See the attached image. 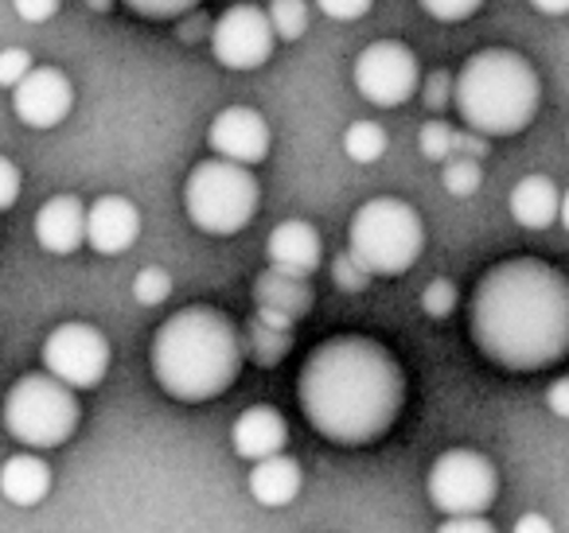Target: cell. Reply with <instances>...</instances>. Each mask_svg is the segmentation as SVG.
I'll list each match as a JSON object with an SVG mask.
<instances>
[{
  "mask_svg": "<svg viewBox=\"0 0 569 533\" xmlns=\"http://www.w3.org/2000/svg\"><path fill=\"white\" fill-rule=\"evenodd\" d=\"M472 339L503 370L553 366L569 354V276L538 258L491 265L472 292Z\"/></svg>",
  "mask_w": 569,
  "mask_h": 533,
  "instance_id": "1",
  "label": "cell"
},
{
  "mask_svg": "<svg viewBox=\"0 0 569 533\" xmlns=\"http://www.w3.org/2000/svg\"><path fill=\"white\" fill-rule=\"evenodd\" d=\"M297 398L325 440L363 447L387 436L406 401V378L395 354L363 335L325 339L297 378Z\"/></svg>",
  "mask_w": 569,
  "mask_h": 533,
  "instance_id": "2",
  "label": "cell"
},
{
  "mask_svg": "<svg viewBox=\"0 0 569 533\" xmlns=\"http://www.w3.org/2000/svg\"><path fill=\"white\" fill-rule=\"evenodd\" d=\"M149 359L152 378L168 398L199 405L234 385V378L242 374L246 346L230 315L196 304L160 323Z\"/></svg>",
  "mask_w": 569,
  "mask_h": 533,
  "instance_id": "3",
  "label": "cell"
},
{
  "mask_svg": "<svg viewBox=\"0 0 569 533\" xmlns=\"http://www.w3.org/2000/svg\"><path fill=\"white\" fill-rule=\"evenodd\" d=\"M538 74L519 51L491 48L465 63L452 87V102L465 125L480 137H515L538 113Z\"/></svg>",
  "mask_w": 569,
  "mask_h": 533,
  "instance_id": "4",
  "label": "cell"
},
{
  "mask_svg": "<svg viewBox=\"0 0 569 533\" xmlns=\"http://www.w3.org/2000/svg\"><path fill=\"white\" fill-rule=\"evenodd\" d=\"M426 250L421 214L402 199H371L356 211L348 230V253L371 276H402Z\"/></svg>",
  "mask_w": 569,
  "mask_h": 533,
  "instance_id": "5",
  "label": "cell"
},
{
  "mask_svg": "<svg viewBox=\"0 0 569 533\" xmlns=\"http://www.w3.org/2000/svg\"><path fill=\"white\" fill-rule=\"evenodd\" d=\"M261 203V188L253 180V172H246V164L234 160H203L191 168L188 183H183V207L188 219L196 222L203 234L227 238L238 234L242 227H250Z\"/></svg>",
  "mask_w": 569,
  "mask_h": 533,
  "instance_id": "6",
  "label": "cell"
},
{
  "mask_svg": "<svg viewBox=\"0 0 569 533\" xmlns=\"http://www.w3.org/2000/svg\"><path fill=\"white\" fill-rule=\"evenodd\" d=\"M4 429L12 432V440H20L24 447H59L74 436L79 429V398L74 385H67L63 378L48 374H24L4 398Z\"/></svg>",
  "mask_w": 569,
  "mask_h": 533,
  "instance_id": "7",
  "label": "cell"
},
{
  "mask_svg": "<svg viewBox=\"0 0 569 533\" xmlns=\"http://www.w3.org/2000/svg\"><path fill=\"white\" fill-rule=\"evenodd\" d=\"M429 502L441 514H483L499 494L496 463L472 447L441 452L429 467Z\"/></svg>",
  "mask_w": 569,
  "mask_h": 533,
  "instance_id": "8",
  "label": "cell"
},
{
  "mask_svg": "<svg viewBox=\"0 0 569 533\" xmlns=\"http://www.w3.org/2000/svg\"><path fill=\"white\" fill-rule=\"evenodd\" d=\"M418 82H421L418 56H413L406 43L379 40V43H371V48L359 51L356 90L371 105H382V110L406 105L413 94H418Z\"/></svg>",
  "mask_w": 569,
  "mask_h": 533,
  "instance_id": "9",
  "label": "cell"
},
{
  "mask_svg": "<svg viewBox=\"0 0 569 533\" xmlns=\"http://www.w3.org/2000/svg\"><path fill=\"white\" fill-rule=\"evenodd\" d=\"M43 370L63 378L74 390H94L110 370V343L90 323H59L43 339Z\"/></svg>",
  "mask_w": 569,
  "mask_h": 533,
  "instance_id": "10",
  "label": "cell"
},
{
  "mask_svg": "<svg viewBox=\"0 0 569 533\" xmlns=\"http://www.w3.org/2000/svg\"><path fill=\"white\" fill-rule=\"evenodd\" d=\"M277 32L258 4H234L211 28V56L227 71H258L273 56Z\"/></svg>",
  "mask_w": 569,
  "mask_h": 533,
  "instance_id": "11",
  "label": "cell"
},
{
  "mask_svg": "<svg viewBox=\"0 0 569 533\" xmlns=\"http://www.w3.org/2000/svg\"><path fill=\"white\" fill-rule=\"evenodd\" d=\"M74 105V90L59 67H32L12 87V110L28 129H56Z\"/></svg>",
  "mask_w": 569,
  "mask_h": 533,
  "instance_id": "12",
  "label": "cell"
},
{
  "mask_svg": "<svg viewBox=\"0 0 569 533\" xmlns=\"http://www.w3.org/2000/svg\"><path fill=\"white\" fill-rule=\"evenodd\" d=\"M207 144L214 149V157L253 168L269 157V125L250 105H230V110H222L219 118L211 121Z\"/></svg>",
  "mask_w": 569,
  "mask_h": 533,
  "instance_id": "13",
  "label": "cell"
},
{
  "mask_svg": "<svg viewBox=\"0 0 569 533\" xmlns=\"http://www.w3.org/2000/svg\"><path fill=\"white\" fill-rule=\"evenodd\" d=\"M141 234V211L126 195H102L87 211V242L102 258H118Z\"/></svg>",
  "mask_w": 569,
  "mask_h": 533,
  "instance_id": "14",
  "label": "cell"
},
{
  "mask_svg": "<svg viewBox=\"0 0 569 533\" xmlns=\"http://www.w3.org/2000/svg\"><path fill=\"white\" fill-rule=\"evenodd\" d=\"M309 276H293V273H281V269L269 265V273L258 276V320H266L269 328H281L289 331V323L301 320L305 312L312 308V289Z\"/></svg>",
  "mask_w": 569,
  "mask_h": 533,
  "instance_id": "15",
  "label": "cell"
},
{
  "mask_svg": "<svg viewBox=\"0 0 569 533\" xmlns=\"http://www.w3.org/2000/svg\"><path fill=\"white\" fill-rule=\"evenodd\" d=\"M266 258L281 273L312 276L320 269V258H325V245H320V234L312 222L289 219L281 227H273V234L266 242Z\"/></svg>",
  "mask_w": 569,
  "mask_h": 533,
  "instance_id": "16",
  "label": "cell"
},
{
  "mask_svg": "<svg viewBox=\"0 0 569 533\" xmlns=\"http://www.w3.org/2000/svg\"><path fill=\"white\" fill-rule=\"evenodd\" d=\"M36 242L48 253H74L87 242V207L74 195H56L36 214Z\"/></svg>",
  "mask_w": 569,
  "mask_h": 533,
  "instance_id": "17",
  "label": "cell"
},
{
  "mask_svg": "<svg viewBox=\"0 0 569 533\" xmlns=\"http://www.w3.org/2000/svg\"><path fill=\"white\" fill-rule=\"evenodd\" d=\"M230 444L242 460H266L289 444V424L273 405H250L238 413L234 429H230Z\"/></svg>",
  "mask_w": 569,
  "mask_h": 533,
  "instance_id": "18",
  "label": "cell"
},
{
  "mask_svg": "<svg viewBox=\"0 0 569 533\" xmlns=\"http://www.w3.org/2000/svg\"><path fill=\"white\" fill-rule=\"evenodd\" d=\"M246 483H250V494L261 506L277 510V506H289V502L301 494L305 475H301V463L273 452V455H266V460H253V471Z\"/></svg>",
  "mask_w": 569,
  "mask_h": 533,
  "instance_id": "19",
  "label": "cell"
},
{
  "mask_svg": "<svg viewBox=\"0 0 569 533\" xmlns=\"http://www.w3.org/2000/svg\"><path fill=\"white\" fill-rule=\"evenodd\" d=\"M507 203H511V219L527 230L553 227L561 214V195L550 175H527V180H519Z\"/></svg>",
  "mask_w": 569,
  "mask_h": 533,
  "instance_id": "20",
  "label": "cell"
},
{
  "mask_svg": "<svg viewBox=\"0 0 569 533\" xmlns=\"http://www.w3.org/2000/svg\"><path fill=\"white\" fill-rule=\"evenodd\" d=\"M51 491V467L40 455H12L0 467V494L12 502V506H40Z\"/></svg>",
  "mask_w": 569,
  "mask_h": 533,
  "instance_id": "21",
  "label": "cell"
},
{
  "mask_svg": "<svg viewBox=\"0 0 569 533\" xmlns=\"http://www.w3.org/2000/svg\"><path fill=\"white\" fill-rule=\"evenodd\" d=\"M343 152H348L356 164H375V160L387 152V129L379 121H356L343 133Z\"/></svg>",
  "mask_w": 569,
  "mask_h": 533,
  "instance_id": "22",
  "label": "cell"
},
{
  "mask_svg": "<svg viewBox=\"0 0 569 533\" xmlns=\"http://www.w3.org/2000/svg\"><path fill=\"white\" fill-rule=\"evenodd\" d=\"M277 331L281 328H269L266 320H253L250 328H246V354H250L253 362H261V366L281 362V354L289 351V335L277 339Z\"/></svg>",
  "mask_w": 569,
  "mask_h": 533,
  "instance_id": "23",
  "label": "cell"
},
{
  "mask_svg": "<svg viewBox=\"0 0 569 533\" xmlns=\"http://www.w3.org/2000/svg\"><path fill=\"white\" fill-rule=\"evenodd\" d=\"M441 180H445V191H449V195H457V199L476 195V191H480V183H483L480 160H476V157H449V160H445Z\"/></svg>",
  "mask_w": 569,
  "mask_h": 533,
  "instance_id": "24",
  "label": "cell"
},
{
  "mask_svg": "<svg viewBox=\"0 0 569 533\" xmlns=\"http://www.w3.org/2000/svg\"><path fill=\"white\" fill-rule=\"evenodd\" d=\"M269 24H273L277 40L293 43L305 36L309 28V9H305V0H273L269 4Z\"/></svg>",
  "mask_w": 569,
  "mask_h": 533,
  "instance_id": "25",
  "label": "cell"
},
{
  "mask_svg": "<svg viewBox=\"0 0 569 533\" xmlns=\"http://www.w3.org/2000/svg\"><path fill=\"white\" fill-rule=\"evenodd\" d=\"M133 296H137V304H144V308H160L172 296V276L157 265L141 269V273L133 276Z\"/></svg>",
  "mask_w": 569,
  "mask_h": 533,
  "instance_id": "26",
  "label": "cell"
},
{
  "mask_svg": "<svg viewBox=\"0 0 569 533\" xmlns=\"http://www.w3.org/2000/svg\"><path fill=\"white\" fill-rule=\"evenodd\" d=\"M418 144H421V157L441 164V160H449L457 152V133L445 121H426L418 133Z\"/></svg>",
  "mask_w": 569,
  "mask_h": 533,
  "instance_id": "27",
  "label": "cell"
},
{
  "mask_svg": "<svg viewBox=\"0 0 569 533\" xmlns=\"http://www.w3.org/2000/svg\"><path fill=\"white\" fill-rule=\"evenodd\" d=\"M121 4L144 20H176V17H188L199 0H121Z\"/></svg>",
  "mask_w": 569,
  "mask_h": 533,
  "instance_id": "28",
  "label": "cell"
},
{
  "mask_svg": "<svg viewBox=\"0 0 569 533\" xmlns=\"http://www.w3.org/2000/svg\"><path fill=\"white\" fill-rule=\"evenodd\" d=\"M421 308H426V315H433V320L452 315V308H457V284L452 281H429L426 292H421Z\"/></svg>",
  "mask_w": 569,
  "mask_h": 533,
  "instance_id": "29",
  "label": "cell"
},
{
  "mask_svg": "<svg viewBox=\"0 0 569 533\" xmlns=\"http://www.w3.org/2000/svg\"><path fill=\"white\" fill-rule=\"evenodd\" d=\"M421 9L433 20H445V24H457V20H468L480 12L483 0H418Z\"/></svg>",
  "mask_w": 569,
  "mask_h": 533,
  "instance_id": "30",
  "label": "cell"
},
{
  "mask_svg": "<svg viewBox=\"0 0 569 533\" xmlns=\"http://www.w3.org/2000/svg\"><path fill=\"white\" fill-rule=\"evenodd\" d=\"M32 71V56H28L24 48H9V51H0V87H17L24 74Z\"/></svg>",
  "mask_w": 569,
  "mask_h": 533,
  "instance_id": "31",
  "label": "cell"
},
{
  "mask_svg": "<svg viewBox=\"0 0 569 533\" xmlns=\"http://www.w3.org/2000/svg\"><path fill=\"white\" fill-rule=\"evenodd\" d=\"M332 276H336V284H340V289H351V292H359L367 281H371V273H367V269L359 265V261L351 258V253H343V258H336Z\"/></svg>",
  "mask_w": 569,
  "mask_h": 533,
  "instance_id": "32",
  "label": "cell"
},
{
  "mask_svg": "<svg viewBox=\"0 0 569 533\" xmlns=\"http://www.w3.org/2000/svg\"><path fill=\"white\" fill-rule=\"evenodd\" d=\"M20 199V168L9 157H0V211H12Z\"/></svg>",
  "mask_w": 569,
  "mask_h": 533,
  "instance_id": "33",
  "label": "cell"
},
{
  "mask_svg": "<svg viewBox=\"0 0 569 533\" xmlns=\"http://www.w3.org/2000/svg\"><path fill=\"white\" fill-rule=\"evenodd\" d=\"M317 4H320V12L332 20H359L371 12L375 0H317Z\"/></svg>",
  "mask_w": 569,
  "mask_h": 533,
  "instance_id": "34",
  "label": "cell"
},
{
  "mask_svg": "<svg viewBox=\"0 0 569 533\" xmlns=\"http://www.w3.org/2000/svg\"><path fill=\"white\" fill-rule=\"evenodd\" d=\"M12 9L28 24H43V20H51L59 12V0H12Z\"/></svg>",
  "mask_w": 569,
  "mask_h": 533,
  "instance_id": "35",
  "label": "cell"
},
{
  "mask_svg": "<svg viewBox=\"0 0 569 533\" xmlns=\"http://www.w3.org/2000/svg\"><path fill=\"white\" fill-rule=\"evenodd\" d=\"M457 87V79H449L445 71H437L433 79L426 82V105L429 110H445L449 105V90Z\"/></svg>",
  "mask_w": 569,
  "mask_h": 533,
  "instance_id": "36",
  "label": "cell"
},
{
  "mask_svg": "<svg viewBox=\"0 0 569 533\" xmlns=\"http://www.w3.org/2000/svg\"><path fill=\"white\" fill-rule=\"evenodd\" d=\"M496 525L480 514H452L449 522L441 525V533H491Z\"/></svg>",
  "mask_w": 569,
  "mask_h": 533,
  "instance_id": "37",
  "label": "cell"
},
{
  "mask_svg": "<svg viewBox=\"0 0 569 533\" xmlns=\"http://www.w3.org/2000/svg\"><path fill=\"white\" fill-rule=\"evenodd\" d=\"M546 405H550L553 416H561V421H569V374L558 378V382L546 390Z\"/></svg>",
  "mask_w": 569,
  "mask_h": 533,
  "instance_id": "38",
  "label": "cell"
},
{
  "mask_svg": "<svg viewBox=\"0 0 569 533\" xmlns=\"http://www.w3.org/2000/svg\"><path fill=\"white\" fill-rule=\"evenodd\" d=\"M553 525L546 522L542 514H527V517H519V522H515V533H550Z\"/></svg>",
  "mask_w": 569,
  "mask_h": 533,
  "instance_id": "39",
  "label": "cell"
},
{
  "mask_svg": "<svg viewBox=\"0 0 569 533\" xmlns=\"http://www.w3.org/2000/svg\"><path fill=\"white\" fill-rule=\"evenodd\" d=\"M530 4H535L542 17H566L569 12V0H530Z\"/></svg>",
  "mask_w": 569,
  "mask_h": 533,
  "instance_id": "40",
  "label": "cell"
},
{
  "mask_svg": "<svg viewBox=\"0 0 569 533\" xmlns=\"http://www.w3.org/2000/svg\"><path fill=\"white\" fill-rule=\"evenodd\" d=\"M558 219H561V227L569 230V191H566V195H561V214H558Z\"/></svg>",
  "mask_w": 569,
  "mask_h": 533,
  "instance_id": "41",
  "label": "cell"
},
{
  "mask_svg": "<svg viewBox=\"0 0 569 533\" xmlns=\"http://www.w3.org/2000/svg\"><path fill=\"white\" fill-rule=\"evenodd\" d=\"M90 4H94L98 12H106V9H110V0H90Z\"/></svg>",
  "mask_w": 569,
  "mask_h": 533,
  "instance_id": "42",
  "label": "cell"
}]
</instances>
